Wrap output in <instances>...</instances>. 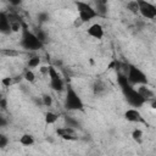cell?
<instances>
[{"label": "cell", "mask_w": 156, "mask_h": 156, "mask_svg": "<svg viewBox=\"0 0 156 156\" xmlns=\"http://www.w3.org/2000/svg\"><path fill=\"white\" fill-rule=\"evenodd\" d=\"M7 144H9V138H7L5 134H2V133L0 132V149L6 147Z\"/></svg>", "instance_id": "obj_24"}, {"label": "cell", "mask_w": 156, "mask_h": 156, "mask_svg": "<svg viewBox=\"0 0 156 156\" xmlns=\"http://www.w3.org/2000/svg\"><path fill=\"white\" fill-rule=\"evenodd\" d=\"M136 1H138V7H139L138 13H140L146 20L156 18V6L152 2H149L145 0H136Z\"/></svg>", "instance_id": "obj_7"}, {"label": "cell", "mask_w": 156, "mask_h": 156, "mask_svg": "<svg viewBox=\"0 0 156 156\" xmlns=\"http://www.w3.org/2000/svg\"><path fill=\"white\" fill-rule=\"evenodd\" d=\"M87 33L89 37L94 38V39H102L104 37V28L100 23H93L88 29H87Z\"/></svg>", "instance_id": "obj_10"}, {"label": "cell", "mask_w": 156, "mask_h": 156, "mask_svg": "<svg viewBox=\"0 0 156 156\" xmlns=\"http://www.w3.org/2000/svg\"><path fill=\"white\" fill-rule=\"evenodd\" d=\"M41 102H43L44 106L50 107V106L52 105V98H51L49 94H44V95L41 96Z\"/></svg>", "instance_id": "obj_23"}, {"label": "cell", "mask_w": 156, "mask_h": 156, "mask_svg": "<svg viewBox=\"0 0 156 156\" xmlns=\"http://www.w3.org/2000/svg\"><path fill=\"white\" fill-rule=\"evenodd\" d=\"M143 135H144V133H143V130L139 129V128H136V129H134V130L132 132V139L135 140L136 143H141V141H143Z\"/></svg>", "instance_id": "obj_17"}, {"label": "cell", "mask_w": 156, "mask_h": 156, "mask_svg": "<svg viewBox=\"0 0 156 156\" xmlns=\"http://www.w3.org/2000/svg\"><path fill=\"white\" fill-rule=\"evenodd\" d=\"M1 54L5 55V56L15 57V56H18L20 55V51H17L15 49H4V50H1Z\"/></svg>", "instance_id": "obj_22"}, {"label": "cell", "mask_w": 156, "mask_h": 156, "mask_svg": "<svg viewBox=\"0 0 156 156\" xmlns=\"http://www.w3.org/2000/svg\"><path fill=\"white\" fill-rule=\"evenodd\" d=\"M48 76L50 78V88L55 91H62L65 89V82L62 79V77L60 76V73L56 71V68L54 66H49V71H48Z\"/></svg>", "instance_id": "obj_6"}, {"label": "cell", "mask_w": 156, "mask_h": 156, "mask_svg": "<svg viewBox=\"0 0 156 156\" xmlns=\"http://www.w3.org/2000/svg\"><path fill=\"white\" fill-rule=\"evenodd\" d=\"M58 119V115L52 112V111H48L45 113V123L46 124H54L56 123V121Z\"/></svg>", "instance_id": "obj_16"}, {"label": "cell", "mask_w": 156, "mask_h": 156, "mask_svg": "<svg viewBox=\"0 0 156 156\" xmlns=\"http://www.w3.org/2000/svg\"><path fill=\"white\" fill-rule=\"evenodd\" d=\"M0 107L2 110H6V107H7V100L1 93H0Z\"/></svg>", "instance_id": "obj_27"}, {"label": "cell", "mask_w": 156, "mask_h": 156, "mask_svg": "<svg viewBox=\"0 0 156 156\" xmlns=\"http://www.w3.org/2000/svg\"><path fill=\"white\" fill-rule=\"evenodd\" d=\"M117 80H118V84L121 87V90L123 93V96H124L126 101L133 108H139V107H141L143 105L146 104V101L139 95V93L136 91V89L128 83L127 77H126L124 73H118L117 74Z\"/></svg>", "instance_id": "obj_1"}, {"label": "cell", "mask_w": 156, "mask_h": 156, "mask_svg": "<svg viewBox=\"0 0 156 156\" xmlns=\"http://www.w3.org/2000/svg\"><path fill=\"white\" fill-rule=\"evenodd\" d=\"M63 106L67 111H82L84 108V102L79 94L74 90L72 85L66 87V95H65V101Z\"/></svg>", "instance_id": "obj_3"}, {"label": "cell", "mask_w": 156, "mask_h": 156, "mask_svg": "<svg viewBox=\"0 0 156 156\" xmlns=\"http://www.w3.org/2000/svg\"><path fill=\"white\" fill-rule=\"evenodd\" d=\"M77 11H78V17L82 20L83 23L89 22L91 20H94L95 17H98V13L95 11V9L89 5L88 2H83V1H76L74 2Z\"/></svg>", "instance_id": "obj_5"}, {"label": "cell", "mask_w": 156, "mask_h": 156, "mask_svg": "<svg viewBox=\"0 0 156 156\" xmlns=\"http://www.w3.org/2000/svg\"><path fill=\"white\" fill-rule=\"evenodd\" d=\"M20 45L27 51H38L44 46V44L37 38L35 33H33L24 22L22 23V28H21Z\"/></svg>", "instance_id": "obj_2"}, {"label": "cell", "mask_w": 156, "mask_h": 156, "mask_svg": "<svg viewBox=\"0 0 156 156\" xmlns=\"http://www.w3.org/2000/svg\"><path fill=\"white\" fill-rule=\"evenodd\" d=\"M56 134L63 139V140H76L77 136H76V133H74V129L71 128V127H61V128H57L56 129Z\"/></svg>", "instance_id": "obj_9"}, {"label": "cell", "mask_w": 156, "mask_h": 156, "mask_svg": "<svg viewBox=\"0 0 156 156\" xmlns=\"http://www.w3.org/2000/svg\"><path fill=\"white\" fill-rule=\"evenodd\" d=\"M12 83H13V78L12 77H5V78L1 79V84L4 87H10Z\"/></svg>", "instance_id": "obj_25"}, {"label": "cell", "mask_w": 156, "mask_h": 156, "mask_svg": "<svg viewBox=\"0 0 156 156\" xmlns=\"http://www.w3.org/2000/svg\"><path fill=\"white\" fill-rule=\"evenodd\" d=\"M73 24H74V27H80V26L83 24V22H82V20H80L79 17H77V18L74 20V22H73Z\"/></svg>", "instance_id": "obj_29"}, {"label": "cell", "mask_w": 156, "mask_h": 156, "mask_svg": "<svg viewBox=\"0 0 156 156\" xmlns=\"http://www.w3.org/2000/svg\"><path fill=\"white\" fill-rule=\"evenodd\" d=\"M126 77L127 80L130 85H145L149 84L147 76L135 65H127V71H126Z\"/></svg>", "instance_id": "obj_4"}, {"label": "cell", "mask_w": 156, "mask_h": 156, "mask_svg": "<svg viewBox=\"0 0 156 156\" xmlns=\"http://www.w3.org/2000/svg\"><path fill=\"white\" fill-rule=\"evenodd\" d=\"M11 4H12V5H20V4H21V1H12Z\"/></svg>", "instance_id": "obj_31"}, {"label": "cell", "mask_w": 156, "mask_h": 156, "mask_svg": "<svg viewBox=\"0 0 156 156\" xmlns=\"http://www.w3.org/2000/svg\"><path fill=\"white\" fill-rule=\"evenodd\" d=\"M23 78L27 80V82H29V83H33L34 80H35V74H34V72L32 71V69H26V72H24V74H23Z\"/></svg>", "instance_id": "obj_19"}, {"label": "cell", "mask_w": 156, "mask_h": 156, "mask_svg": "<svg viewBox=\"0 0 156 156\" xmlns=\"http://www.w3.org/2000/svg\"><path fill=\"white\" fill-rule=\"evenodd\" d=\"M40 71H41L43 73H45V74H48V71H49V67H46V66H43V67L40 68Z\"/></svg>", "instance_id": "obj_30"}, {"label": "cell", "mask_w": 156, "mask_h": 156, "mask_svg": "<svg viewBox=\"0 0 156 156\" xmlns=\"http://www.w3.org/2000/svg\"><path fill=\"white\" fill-rule=\"evenodd\" d=\"M35 35H37V38H38L43 44H45V43L48 41V34H46V32H44L43 29H38V32L35 33Z\"/></svg>", "instance_id": "obj_21"}, {"label": "cell", "mask_w": 156, "mask_h": 156, "mask_svg": "<svg viewBox=\"0 0 156 156\" xmlns=\"http://www.w3.org/2000/svg\"><path fill=\"white\" fill-rule=\"evenodd\" d=\"M20 144H22L23 146H32L34 144V136L32 134L26 133L20 138Z\"/></svg>", "instance_id": "obj_15"}, {"label": "cell", "mask_w": 156, "mask_h": 156, "mask_svg": "<svg viewBox=\"0 0 156 156\" xmlns=\"http://www.w3.org/2000/svg\"><path fill=\"white\" fill-rule=\"evenodd\" d=\"M126 6H127V9H128L132 13H138V11H139L138 1H128Z\"/></svg>", "instance_id": "obj_20"}, {"label": "cell", "mask_w": 156, "mask_h": 156, "mask_svg": "<svg viewBox=\"0 0 156 156\" xmlns=\"http://www.w3.org/2000/svg\"><path fill=\"white\" fill-rule=\"evenodd\" d=\"M49 18H50V17H49V15H48L46 12H40V13L38 15V21L41 22V23L49 21Z\"/></svg>", "instance_id": "obj_26"}, {"label": "cell", "mask_w": 156, "mask_h": 156, "mask_svg": "<svg viewBox=\"0 0 156 156\" xmlns=\"http://www.w3.org/2000/svg\"><path fill=\"white\" fill-rule=\"evenodd\" d=\"M95 11L98 13V16H102L105 17L107 15V4L106 1H95Z\"/></svg>", "instance_id": "obj_13"}, {"label": "cell", "mask_w": 156, "mask_h": 156, "mask_svg": "<svg viewBox=\"0 0 156 156\" xmlns=\"http://www.w3.org/2000/svg\"><path fill=\"white\" fill-rule=\"evenodd\" d=\"M123 116H124V118H126L128 122H130V123H141V124H146L145 118L143 117L141 112H140L138 108L130 107V108L126 110V112H124Z\"/></svg>", "instance_id": "obj_8"}, {"label": "cell", "mask_w": 156, "mask_h": 156, "mask_svg": "<svg viewBox=\"0 0 156 156\" xmlns=\"http://www.w3.org/2000/svg\"><path fill=\"white\" fill-rule=\"evenodd\" d=\"M136 91L139 93V95H140L146 102H149V101H151L152 99H155V93H154V90H152L151 88H149L147 84H145V85H138Z\"/></svg>", "instance_id": "obj_12"}, {"label": "cell", "mask_w": 156, "mask_h": 156, "mask_svg": "<svg viewBox=\"0 0 156 156\" xmlns=\"http://www.w3.org/2000/svg\"><path fill=\"white\" fill-rule=\"evenodd\" d=\"M27 65H28L29 68H35V67H38V66L40 65V57H39V56H32V57H29Z\"/></svg>", "instance_id": "obj_18"}, {"label": "cell", "mask_w": 156, "mask_h": 156, "mask_svg": "<svg viewBox=\"0 0 156 156\" xmlns=\"http://www.w3.org/2000/svg\"><path fill=\"white\" fill-rule=\"evenodd\" d=\"M6 126H7V119H6V117L0 113V128L6 127Z\"/></svg>", "instance_id": "obj_28"}, {"label": "cell", "mask_w": 156, "mask_h": 156, "mask_svg": "<svg viewBox=\"0 0 156 156\" xmlns=\"http://www.w3.org/2000/svg\"><path fill=\"white\" fill-rule=\"evenodd\" d=\"M106 90H107V88L102 80H95V83L93 85V91L95 95H102L106 93Z\"/></svg>", "instance_id": "obj_14"}, {"label": "cell", "mask_w": 156, "mask_h": 156, "mask_svg": "<svg viewBox=\"0 0 156 156\" xmlns=\"http://www.w3.org/2000/svg\"><path fill=\"white\" fill-rule=\"evenodd\" d=\"M0 33L1 34H10L11 32V24H10V20L6 12L0 11Z\"/></svg>", "instance_id": "obj_11"}]
</instances>
